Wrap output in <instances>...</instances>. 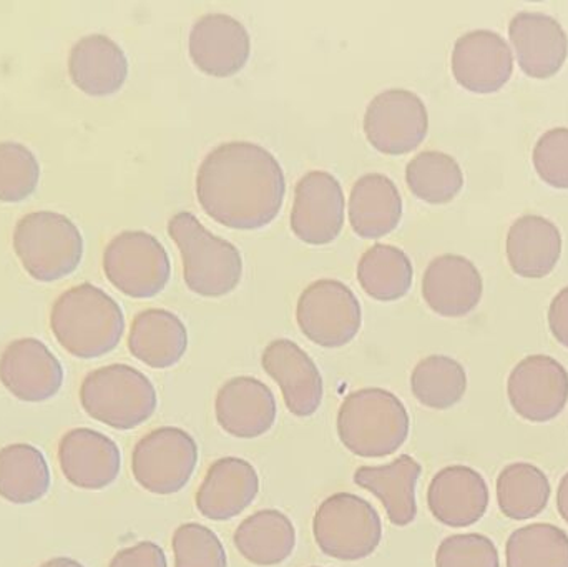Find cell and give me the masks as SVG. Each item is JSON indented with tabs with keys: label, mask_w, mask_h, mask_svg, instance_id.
I'll use <instances>...</instances> for the list:
<instances>
[{
	"label": "cell",
	"mask_w": 568,
	"mask_h": 567,
	"mask_svg": "<svg viewBox=\"0 0 568 567\" xmlns=\"http://www.w3.org/2000/svg\"><path fill=\"white\" fill-rule=\"evenodd\" d=\"M479 270L466 256L440 255L423 276V296L427 305L443 316H463L473 312L483 296Z\"/></svg>",
	"instance_id": "23"
},
{
	"label": "cell",
	"mask_w": 568,
	"mask_h": 567,
	"mask_svg": "<svg viewBox=\"0 0 568 567\" xmlns=\"http://www.w3.org/2000/svg\"><path fill=\"white\" fill-rule=\"evenodd\" d=\"M550 499L546 473L529 463H514L497 478V503L507 518L516 522L536 518Z\"/></svg>",
	"instance_id": "32"
},
{
	"label": "cell",
	"mask_w": 568,
	"mask_h": 567,
	"mask_svg": "<svg viewBox=\"0 0 568 567\" xmlns=\"http://www.w3.org/2000/svg\"><path fill=\"white\" fill-rule=\"evenodd\" d=\"M72 82L93 97L110 95L122 89L129 75V60L119 43L102 33L82 37L70 50Z\"/></svg>",
	"instance_id": "24"
},
{
	"label": "cell",
	"mask_w": 568,
	"mask_h": 567,
	"mask_svg": "<svg viewBox=\"0 0 568 567\" xmlns=\"http://www.w3.org/2000/svg\"><path fill=\"white\" fill-rule=\"evenodd\" d=\"M557 509L560 516L568 525V473L560 482L559 489H557Z\"/></svg>",
	"instance_id": "42"
},
{
	"label": "cell",
	"mask_w": 568,
	"mask_h": 567,
	"mask_svg": "<svg viewBox=\"0 0 568 567\" xmlns=\"http://www.w3.org/2000/svg\"><path fill=\"white\" fill-rule=\"evenodd\" d=\"M549 326L552 335L568 348V286L550 303Z\"/></svg>",
	"instance_id": "41"
},
{
	"label": "cell",
	"mask_w": 568,
	"mask_h": 567,
	"mask_svg": "<svg viewBox=\"0 0 568 567\" xmlns=\"http://www.w3.org/2000/svg\"><path fill=\"white\" fill-rule=\"evenodd\" d=\"M507 567H568V535L554 525H530L510 535Z\"/></svg>",
	"instance_id": "35"
},
{
	"label": "cell",
	"mask_w": 568,
	"mask_h": 567,
	"mask_svg": "<svg viewBox=\"0 0 568 567\" xmlns=\"http://www.w3.org/2000/svg\"><path fill=\"white\" fill-rule=\"evenodd\" d=\"M169 233L182 253L183 276L193 293L219 298L239 286L243 259L233 243L213 235L190 212L173 215L169 222Z\"/></svg>",
	"instance_id": "4"
},
{
	"label": "cell",
	"mask_w": 568,
	"mask_h": 567,
	"mask_svg": "<svg viewBox=\"0 0 568 567\" xmlns=\"http://www.w3.org/2000/svg\"><path fill=\"white\" fill-rule=\"evenodd\" d=\"M423 466L409 455L399 456L390 465L361 466L354 483L376 496L387 518L397 528L409 526L417 516L416 485Z\"/></svg>",
	"instance_id": "25"
},
{
	"label": "cell",
	"mask_w": 568,
	"mask_h": 567,
	"mask_svg": "<svg viewBox=\"0 0 568 567\" xmlns=\"http://www.w3.org/2000/svg\"><path fill=\"white\" fill-rule=\"evenodd\" d=\"M129 350L150 368H172L189 350L185 323L169 310H143L133 318Z\"/></svg>",
	"instance_id": "26"
},
{
	"label": "cell",
	"mask_w": 568,
	"mask_h": 567,
	"mask_svg": "<svg viewBox=\"0 0 568 567\" xmlns=\"http://www.w3.org/2000/svg\"><path fill=\"white\" fill-rule=\"evenodd\" d=\"M562 252V236L550 220L524 215L510 226L507 256L517 275L542 279L552 272Z\"/></svg>",
	"instance_id": "28"
},
{
	"label": "cell",
	"mask_w": 568,
	"mask_h": 567,
	"mask_svg": "<svg viewBox=\"0 0 568 567\" xmlns=\"http://www.w3.org/2000/svg\"><path fill=\"white\" fill-rule=\"evenodd\" d=\"M403 219V199L396 183L381 173H367L349 195V222L363 239L389 235Z\"/></svg>",
	"instance_id": "27"
},
{
	"label": "cell",
	"mask_w": 568,
	"mask_h": 567,
	"mask_svg": "<svg viewBox=\"0 0 568 567\" xmlns=\"http://www.w3.org/2000/svg\"><path fill=\"white\" fill-rule=\"evenodd\" d=\"M429 115L423 99L410 90H384L364 113V133L386 155L413 152L426 139Z\"/></svg>",
	"instance_id": "11"
},
{
	"label": "cell",
	"mask_w": 568,
	"mask_h": 567,
	"mask_svg": "<svg viewBox=\"0 0 568 567\" xmlns=\"http://www.w3.org/2000/svg\"><path fill=\"white\" fill-rule=\"evenodd\" d=\"M236 549L255 566H278L293 555L296 529L278 509H262L236 528Z\"/></svg>",
	"instance_id": "29"
},
{
	"label": "cell",
	"mask_w": 568,
	"mask_h": 567,
	"mask_svg": "<svg viewBox=\"0 0 568 567\" xmlns=\"http://www.w3.org/2000/svg\"><path fill=\"white\" fill-rule=\"evenodd\" d=\"M260 495V476L252 463L242 458L213 463L195 496L196 509L212 522H230L245 513Z\"/></svg>",
	"instance_id": "20"
},
{
	"label": "cell",
	"mask_w": 568,
	"mask_h": 567,
	"mask_svg": "<svg viewBox=\"0 0 568 567\" xmlns=\"http://www.w3.org/2000/svg\"><path fill=\"white\" fill-rule=\"evenodd\" d=\"M263 369L282 389L287 412L296 418H310L323 403L324 383L320 368L301 346L280 338L266 346Z\"/></svg>",
	"instance_id": "15"
},
{
	"label": "cell",
	"mask_w": 568,
	"mask_h": 567,
	"mask_svg": "<svg viewBox=\"0 0 568 567\" xmlns=\"http://www.w3.org/2000/svg\"><path fill=\"white\" fill-rule=\"evenodd\" d=\"M199 465V446L185 429L163 426L143 436L132 453L135 482L152 495L182 492Z\"/></svg>",
	"instance_id": "9"
},
{
	"label": "cell",
	"mask_w": 568,
	"mask_h": 567,
	"mask_svg": "<svg viewBox=\"0 0 568 567\" xmlns=\"http://www.w3.org/2000/svg\"><path fill=\"white\" fill-rule=\"evenodd\" d=\"M275 395L268 385L253 376H236L220 388L215 398L216 423L223 432L240 439H255L275 426Z\"/></svg>",
	"instance_id": "19"
},
{
	"label": "cell",
	"mask_w": 568,
	"mask_h": 567,
	"mask_svg": "<svg viewBox=\"0 0 568 567\" xmlns=\"http://www.w3.org/2000/svg\"><path fill=\"white\" fill-rule=\"evenodd\" d=\"M109 567H169V563L159 545L142 541L116 553Z\"/></svg>",
	"instance_id": "40"
},
{
	"label": "cell",
	"mask_w": 568,
	"mask_h": 567,
	"mask_svg": "<svg viewBox=\"0 0 568 567\" xmlns=\"http://www.w3.org/2000/svg\"><path fill=\"white\" fill-rule=\"evenodd\" d=\"M83 412L119 432L139 428L155 415V386L149 376L123 363L93 369L80 386Z\"/></svg>",
	"instance_id": "5"
},
{
	"label": "cell",
	"mask_w": 568,
	"mask_h": 567,
	"mask_svg": "<svg viewBox=\"0 0 568 567\" xmlns=\"http://www.w3.org/2000/svg\"><path fill=\"white\" fill-rule=\"evenodd\" d=\"M50 326L70 355L99 358L119 346L125 333V316L109 293L92 283H80L55 300Z\"/></svg>",
	"instance_id": "2"
},
{
	"label": "cell",
	"mask_w": 568,
	"mask_h": 567,
	"mask_svg": "<svg viewBox=\"0 0 568 567\" xmlns=\"http://www.w3.org/2000/svg\"><path fill=\"white\" fill-rule=\"evenodd\" d=\"M109 282L132 298H153L172 275L169 252L152 233L126 230L110 240L103 252Z\"/></svg>",
	"instance_id": "8"
},
{
	"label": "cell",
	"mask_w": 568,
	"mask_h": 567,
	"mask_svg": "<svg viewBox=\"0 0 568 567\" xmlns=\"http://www.w3.org/2000/svg\"><path fill=\"white\" fill-rule=\"evenodd\" d=\"M406 182L417 199L427 203H447L463 189L464 173L454 156L426 150L407 163Z\"/></svg>",
	"instance_id": "34"
},
{
	"label": "cell",
	"mask_w": 568,
	"mask_h": 567,
	"mask_svg": "<svg viewBox=\"0 0 568 567\" xmlns=\"http://www.w3.org/2000/svg\"><path fill=\"white\" fill-rule=\"evenodd\" d=\"M59 465L70 485L100 492L119 478L122 455L116 443L103 433L75 428L60 439Z\"/></svg>",
	"instance_id": "18"
},
{
	"label": "cell",
	"mask_w": 568,
	"mask_h": 567,
	"mask_svg": "<svg viewBox=\"0 0 568 567\" xmlns=\"http://www.w3.org/2000/svg\"><path fill=\"white\" fill-rule=\"evenodd\" d=\"M344 205L336 176L321 170L306 173L294 190L291 230L307 245H327L343 230Z\"/></svg>",
	"instance_id": "13"
},
{
	"label": "cell",
	"mask_w": 568,
	"mask_h": 567,
	"mask_svg": "<svg viewBox=\"0 0 568 567\" xmlns=\"http://www.w3.org/2000/svg\"><path fill=\"white\" fill-rule=\"evenodd\" d=\"M40 567H85L80 565L79 561L72 558H53L50 561L43 563Z\"/></svg>",
	"instance_id": "43"
},
{
	"label": "cell",
	"mask_w": 568,
	"mask_h": 567,
	"mask_svg": "<svg viewBox=\"0 0 568 567\" xmlns=\"http://www.w3.org/2000/svg\"><path fill=\"white\" fill-rule=\"evenodd\" d=\"M50 469L36 446L17 443L0 449V498L32 505L49 493Z\"/></svg>",
	"instance_id": "30"
},
{
	"label": "cell",
	"mask_w": 568,
	"mask_h": 567,
	"mask_svg": "<svg viewBox=\"0 0 568 567\" xmlns=\"http://www.w3.org/2000/svg\"><path fill=\"white\" fill-rule=\"evenodd\" d=\"M510 42L520 69L534 79H549L562 69L568 53L564 27L542 12H520L510 20Z\"/></svg>",
	"instance_id": "22"
},
{
	"label": "cell",
	"mask_w": 568,
	"mask_h": 567,
	"mask_svg": "<svg viewBox=\"0 0 568 567\" xmlns=\"http://www.w3.org/2000/svg\"><path fill=\"white\" fill-rule=\"evenodd\" d=\"M410 389L414 398L426 408H453L466 395V369L449 356H427L414 366Z\"/></svg>",
	"instance_id": "33"
},
{
	"label": "cell",
	"mask_w": 568,
	"mask_h": 567,
	"mask_svg": "<svg viewBox=\"0 0 568 567\" xmlns=\"http://www.w3.org/2000/svg\"><path fill=\"white\" fill-rule=\"evenodd\" d=\"M40 165L32 150L19 142H0V200L22 202L36 192Z\"/></svg>",
	"instance_id": "36"
},
{
	"label": "cell",
	"mask_w": 568,
	"mask_h": 567,
	"mask_svg": "<svg viewBox=\"0 0 568 567\" xmlns=\"http://www.w3.org/2000/svg\"><path fill=\"white\" fill-rule=\"evenodd\" d=\"M0 382L20 402H47L62 388V363L40 340H13L0 356Z\"/></svg>",
	"instance_id": "14"
},
{
	"label": "cell",
	"mask_w": 568,
	"mask_h": 567,
	"mask_svg": "<svg viewBox=\"0 0 568 567\" xmlns=\"http://www.w3.org/2000/svg\"><path fill=\"white\" fill-rule=\"evenodd\" d=\"M13 249L23 269L39 282H55L75 272L82 262L79 226L62 213H27L13 230Z\"/></svg>",
	"instance_id": "6"
},
{
	"label": "cell",
	"mask_w": 568,
	"mask_h": 567,
	"mask_svg": "<svg viewBox=\"0 0 568 567\" xmlns=\"http://www.w3.org/2000/svg\"><path fill=\"white\" fill-rule=\"evenodd\" d=\"M513 70V50L493 30L480 29L464 33L454 45V77L470 92H497L506 85Z\"/></svg>",
	"instance_id": "17"
},
{
	"label": "cell",
	"mask_w": 568,
	"mask_h": 567,
	"mask_svg": "<svg viewBox=\"0 0 568 567\" xmlns=\"http://www.w3.org/2000/svg\"><path fill=\"white\" fill-rule=\"evenodd\" d=\"M414 269L409 256L397 246L377 243L357 263L361 288L379 302L403 298L413 285Z\"/></svg>",
	"instance_id": "31"
},
{
	"label": "cell",
	"mask_w": 568,
	"mask_h": 567,
	"mask_svg": "<svg viewBox=\"0 0 568 567\" xmlns=\"http://www.w3.org/2000/svg\"><path fill=\"white\" fill-rule=\"evenodd\" d=\"M507 395L520 418L530 423L552 422L568 402L567 369L552 356H527L510 373Z\"/></svg>",
	"instance_id": "12"
},
{
	"label": "cell",
	"mask_w": 568,
	"mask_h": 567,
	"mask_svg": "<svg viewBox=\"0 0 568 567\" xmlns=\"http://www.w3.org/2000/svg\"><path fill=\"white\" fill-rule=\"evenodd\" d=\"M190 57L202 72L232 77L243 70L252 53L248 30L235 17L206 13L190 32Z\"/></svg>",
	"instance_id": "16"
},
{
	"label": "cell",
	"mask_w": 568,
	"mask_h": 567,
	"mask_svg": "<svg viewBox=\"0 0 568 567\" xmlns=\"http://www.w3.org/2000/svg\"><path fill=\"white\" fill-rule=\"evenodd\" d=\"M427 506L440 525L467 528L486 515L489 488L476 469L463 465L447 466L430 482Z\"/></svg>",
	"instance_id": "21"
},
{
	"label": "cell",
	"mask_w": 568,
	"mask_h": 567,
	"mask_svg": "<svg viewBox=\"0 0 568 567\" xmlns=\"http://www.w3.org/2000/svg\"><path fill=\"white\" fill-rule=\"evenodd\" d=\"M313 535L321 553L339 561H361L379 548V513L361 496L336 493L321 503L313 519Z\"/></svg>",
	"instance_id": "7"
},
{
	"label": "cell",
	"mask_w": 568,
	"mask_h": 567,
	"mask_svg": "<svg viewBox=\"0 0 568 567\" xmlns=\"http://www.w3.org/2000/svg\"><path fill=\"white\" fill-rule=\"evenodd\" d=\"M534 165L544 182L568 189V129L557 126L540 136L534 149Z\"/></svg>",
	"instance_id": "39"
},
{
	"label": "cell",
	"mask_w": 568,
	"mask_h": 567,
	"mask_svg": "<svg viewBox=\"0 0 568 567\" xmlns=\"http://www.w3.org/2000/svg\"><path fill=\"white\" fill-rule=\"evenodd\" d=\"M286 195L282 163L253 142L215 146L196 173V196L206 215L229 229L258 230L278 216Z\"/></svg>",
	"instance_id": "1"
},
{
	"label": "cell",
	"mask_w": 568,
	"mask_h": 567,
	"mask_svg": "<svg viewBox=\"0 0 568 567\" xmlns=\"http://www.w3.org/2000/svg\"><path fill=\"white\" fill-rule=\"evenodd\" d=\"M172 548L175 567H229L225 546L216 533L199 523L179 526Z\"/></svg>",
	"instance_id": "37"
},
{
	"label": "cell",
	"mask_w": 568,
	"mask_h": 567,
	"mask_svg": "<svg viewBox=\"0 0 568 567\" xmlns=\"http://www.w3.org/2000/svg\"><path fill=\"white\" fill-rule=\"evenodd\" d=\"M436 567H500L499 551L487 536H449L436 553Z\"/></svg>",
	"instance_id": "38"
},
{
	"label": "cell",
	"mask_w": 568,
	"mask_h": 567,
	"mask_svg": "<svg viewBox=\"0 0 568 567\" xmlns=\"http://www.w3.org/2000/svg\"><path fill=\"white\" fill-rule=\"evenodd\" d=\"M336 429L344 448L353 455L366 459L387 458L409 438V413L387 389H357L344 398Z\"/></svg>",
	"instance_id": "3"
},
{
	"label": "cell",
	"mask_w": 568,
	"mask_h": 567,
	"mask_svg": "<svg viewBox=\"0 0 568 567\" xmlns=\"http://www.w3.org/2000/svg\"><path fill=\"white\" fill-rule=\"evenodd\" d=\"M296 322L314 345L341 348L359 333L363 310L349 286L339 280L323 279L301 293Z\"/></svg>",
	"instance_id": "10"
}]
</instances>
